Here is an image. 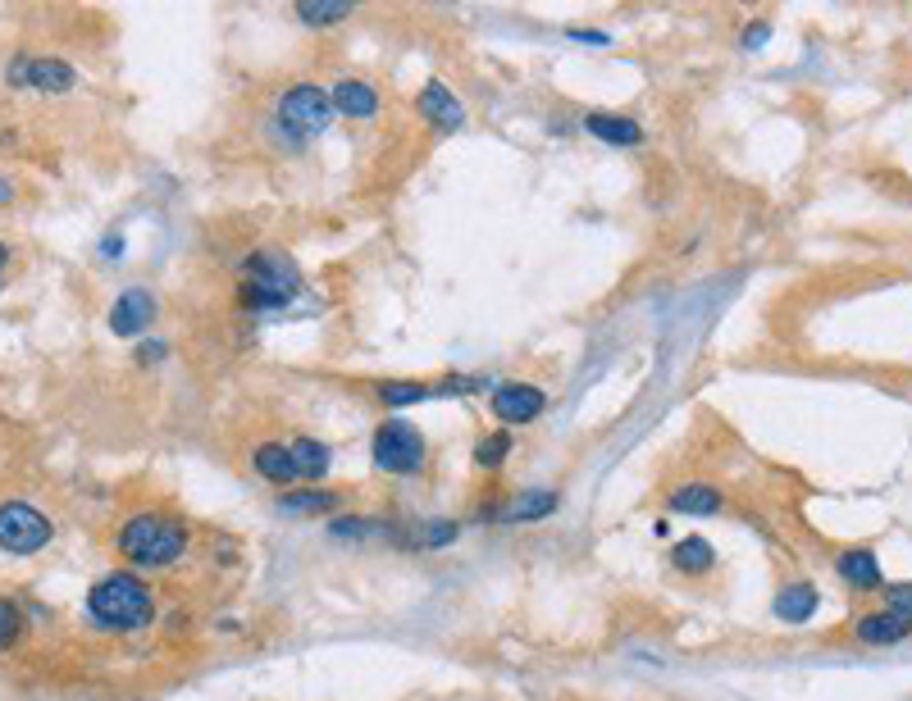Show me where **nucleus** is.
Wrapping results in <instances>:
<instances>
[{
  "mask_svg": "<svg viewBox=\"0 0 912 701\" xmlns=\"http://www.w3.org/2000/svg\"><path fill=\"white\" fill-rule=\"evenodd\" d=\"M666 506L676 515H722L726 496H722V487H712V483H685V487L670 492Z\"/></svg>",
  "mask_w": 912,
  "mask_h": 701,
  "instance_id": "20",
  "label": "nucleus"
},
{
  "mask_svg": "<svg viewBox=\"0 0 912 701\" xmlns=\"http://www.w3.org/2000/svg\"><path fill=\"white\" fill-rule=\"evenodd\" d=\"M160 356H165V342H147V346L137 350V361H141V365H156Z\"/></svg>",
  "mask_w": 912,
  "mask_h": 701,
  "instance_id": "32",
  "label": "nucleus"
},
{
  "mask_svg": "<svg viewBox=\"0 0 912 701\" xmlns=\"http://www.w3.org/2000/svg\"><path fill=\"white\" fill-rule=\"evenodd\" d=\"M293 446V461H297V474H302V483L311 487V483H320L324 474H328V446L320 442V437H297V442H287Z\"/></svg>",
  "mask_w": 912,
  "mask_h": 701,
  "instance_id": "21",
  "label": "nucleus"
},
{
  "mask_svg": "<svg viewBox=\"0 0 912 701\" xmlns=\"http://www.w3.org/2000/svg\"><path fill=\"white\" fill-rule=\"evenodd\" d=\"M156 592L137 570H110L87 588V620L110 638H137L156 624Z\"/></svg>",
  "mask_w": 912,
  "mask_h": 701,
  "instance_id": "1",
  "label": "nucleus"
},
{
  "mask_svg": "<svg viewBox=\"0 0 912 701\" xmlns=\"http://www.w3.org/2000/svg\"><path fill=\"white\" fill-rule=\"evenodd\" d=\"M835 579L853 592H881L885 588V570L876 561V551L872 546H849L835 556Z\"/></svg>",
  "mask_w": 912,
  "mask_h": 701,
  "instance_id": "10",
  "label": "nucleus"
},
{
  "mask_svg": "<svg viewBox=\"0 0 912 701\" xmlns=\"http://www.w3.org/2000/svg\"><path fill=\"white\" fill-rule=\"evenodd\" d=\"M297 19H302L306 28H333V23H347V19H352V6H343V0H302Z\"/></svg>",
  "mask_w": 912,
  "mask_h": 701,
  "instance_id": "23",
  "label": "nucleus"
},
{
  "mask_svg": "<svg viewBox=\"0 0 912 701\" xmlns=\"http://www.w3.org/2000/svg\"><path fill=\"white\" fill-rule=\"evenodd\" d=\"M328 96H333V110L347 115V119H374V115H379V106H383L379 87H374V82H365V78H339Z\"/></svg>",
  "mask_w": 912,
  "mask_h": 701,
  "instance_id": "16",
  "label": "nucleus"
},
{
  "mask_svg": "<svg viewBox=\"0 0 912 701\" xmlns=\"http://www.w3.org/2000/svg\"><path fill=\"white\" fill-rule=\"evenodd\" d=\"M881 596H885V611L912 615V583H885V588H881Z\"/></svg>",
  "mask_w": 912,
  "mask_h": 701,
  "instance_id": "29",
  "label": "nucleus"
},
{
  "mask_svg": "<svg viewBox=\"0 0 912 701\" xmlns=\"http://www.w3.org/2000/svg\"><path fill=\"white\" fill-rule=\"evenodd\" d=\"M566 41H580V46H611V32H598V28H570Z\"/></svg>",
  "mask_w": 912,
  "mask_h": 701,
  "instance_id": "30",
  "label": "nucleus"
},
{
  "mask_svg": "<svg viewBox=\"0 0 912 701\" xmlns=\"http://www.w3.org/2000/svg\"><path fill=\"white\" fill-rule=\"evenodd\" d=\"M6 265H10V246H6V241H0V269H6Z\"/></svg>",
  "mask_w": 912,
  "mask_h": 701,
  "instance_id": "35",
  "label": "nucleus"
},
{
  "mask_svg": "<svg viewBox=\"0 0 912 701\" xmlns=\"http://www.w3.org/2000/svg\"><path fill=\"white\" fill-rule=\"evenodd\" d=\"M670 565H676L685 579H703V574L716 570V546L707 537H698V533L676 537V546H670Z\"/></svg>",
  "mask_w": 912,
  "mask_h": 701,
  "instance_id": "19",
  "label": "nucleus"
},
{
  "mask_svg": "<svg viewBox=\"0 0 912 701\" xmlns=\"http://www.w3.org/2000/svg\"><path fill=\"white\" fill-rule=\"evenodd\" d=\"M333 115H339L333 110V96L324 87H315V82H293L274 100V128H278V137L287 146H306L315 137H324Z\"/></svg>",
  "mask_w": 912,
  "mask_h": 701,
  "instance_id": "3",
  "label": "nucleus"
},
{
  "mask_svg": "<svg viewBox=\"0 0 912 701\" xmlns=\"http://www.w3.org/2000/svg\"><path fill=\"white\" fill-rule=\"evenodd\" d=\"M817 606H822V592H817V583L812 579H790L781 592H776V601H772V615L781 620V624H807L812 615H817Z\"/></svg>",
  "mask_w": 912,
  "mask_h": 701,
  "instance_id": "14",
  "label": "nucleus"
},
{
  "mask_svg": "<svg viewBox=\"0 0 912 701\" xmlns=\"http://www.w3.org/2000/svg\"><path fill=\"white\" fill-rule=\"evenodd\" d=\"M415 106H420V119H429L439 132H457V128H465V110H461L457 91H452L448 82H439V78H429V82L420 87Z\"/></svg>",
  "mask_w": 912,
  "mask_h": 701,
  "instance_id": "8",
  "label": "nucleus"
},
{
  "mask_svg": "<svg viewBox=\"0 0 912 701\" xmlns=\"http://www.w3.org/2000/svg\"><path fill=\"white\" fill-rule=\"evenodd\" d=\"M585 132L598 137V141H607V146H620V150H630V146L644 141V128H639L635 119H626V115H607V110L585 115Z\"/></svg>",
  "mask_w": 912,
  "mask_h": 701,
  "instance_id": "18",
  "label": "nucleus"
},
{
  "mask_svg": "<svg viewBox=\"0 0 912 701\" xmlns=\"http://www.w3.org/2000/svg\"><path fill=\"white\" fill-rule=\"evenodd\" d=\"M151 324H156V296L147 287H128L110 310V333L115 337H141Z\"/></svg>",
  "mask_w": 912,
  "mask_h": 701,
  "instance_id": "9",
  "label": "nucleus"
},
{
  "mask_svg": "<svg viewBox=\"0 0 912 701\" xmlns=\"http://www.w3.org/2000/svg\"><path fill=\"white\" fill-rule=\"evenodd\" d=\"M10 82L14 87H37L46 96H56V91H69L73 87V69L65 60H14L10 65Z\"/></svg>",
  "mask_w": 912,
  "mask_h": 701,
  "instance_id": "12",
  "label": "nucleus"
},
{
  "mask_svg": "<svg viewBox=\"0 0 912 701\" xmlns=\"http://www.w3.org/2000/svg\"><path fill=\"white\" fill-rule=\"evenodd\" d=\"M379 533H393V524H383V520H365V515H343V520H328V537H339V542H361V537H379Z\"/></svg>",
  "mask_w": 912,
  "mask_h": 701,
  "instance_id": "26",
  "label": "nucleus"
},
{
  "mask_svg": "<svg viewBox=\"0 0 912 701\" xmlns=\"http://www.w3.org/2000/svg\"><path fill=\"white\" fill-rule=\"evenodd\" d=\"M374 396H379V406H393V411H402V406H420V401H434V383L389 378V383H379V387H374Z\"/></svg>",
  "mask_w": 912,
  "mask_h": 701,
  "instance_id": "22",
  "label": "nucleus"
},
{
  "mask_svg": "<svg viewBox=\"0 0 912 701\" xmlns=\"http://www.w3.org/2000/svg\"><path fill=\"white\" fill-rule=\"evenodd\" d=\"M115 551L128 570H178L192 551V529L169 511H141L119 524Z\"/></svg>",
  "mask_w": 912,
  "mask_h": 701,
  "instance_id": "2",
  "label": "nucleus"
},
{
  "mask_svg": "<svg viewBox=\"0 0 912 701\" xmlns=\"http://www.w3.org/2000/svg\"><path fill=\"white\" fill-rule=\"evenodd\" d=\"M853 638L867 642V646H894L903 638H912V615H899V611H862L853 620Z\"/></svg>",
  "mask_w": 912,
  "mask_h": 701,
  "instance_id": "13",
  "label": "nucleus"
},
{
  "mask_svg": "<svg viewBox=\"0 0 912 701\" xmlns=\"http://www.w3.org/2000/svg\"><path fill=\"white\" fill-rule=\"evenodd\" d=\"M461 537V524L457 520H424L420 529H415V546H424V551H443V546H452Z\"/></svg>",
  "mask_w": 912,
  "mask_h": 701,
  "instance_id": "28",
  "label": "nucleus"
},
{
  "mask_svg": "<svg viewBox=\"0 0 912 701\" xmlns=\"http://www.w3.org/2000/svg\"><path fill=\"white\" fill-rule=\"evenodd\" d=\"M766 41H772V23H753V28H744V50H762Z\"/></svg>",
  "mask_w": 912,
  "mask_h": 701,
  "instance_id": "31",
  "label": "nucleus"
},
{
  "mask_svg": "<svg viewBox=\"0 0 912 701\" xmlns=\"http://www.w3.org/2000/svg\"><path fill=\"white\" fill-rule=\"evenodd\" d=\"M243 283H256V287H265V292H278V296H287V300H297L302 296V269L293 265V256L287 250H278V246H261V250H252V256L243 260Z\"/></svg>",
  "mask_w": 912,
  "mask_h": 701,
  "instance_id": "6",
  "label": "nucleus"
},
{
  "mask_svg": "<svg viewBox=\"0 0 912 701\" xmlns=\"http://www.w3.org/2000/svg\"><path fill=\"white\" fill-rule=\"evenodd\" d=\"M561 496L552 487H535V492H516L511 501H502V511L493 515L498 524H539L548 515H557Z\"/></svg>",
  "mask_w": 912,
  "mask_h": 701,
  "instance_id": "15",
  "label": "nucleus"
},
{
  "mask_svg": "<svg viewBox=\"0 0 912 701\" xmlns=\"http://www.w3.org/2000/svg\"><path fill=\"white\" fill-rule=\"evenodd\" d=\"M101 256H106V260H119V256H124V237H119V233H110V237L101 241Z\"/></svg>",
  "mask_w": 912,
  "mask_h": 701,
  "instance_id": "33",
  "label": "nucleus"
},
{
  "mask_svg": "<svg viewBox=\"0 0 912 701\" xmlns=\"http://www.w3.org/2000/svg\"><path fill=\"white\" fill-rule=\"evenodd\" d=\"M10 196H14V187H10L6 178H0V206H6V200H10Z\"/></svg>",
  "mask_w": 912,
  "mask_h": 701,
  "instance_id": "34",
  "label": "nucleus"
},
{
  "mask_svg": "<svg viewBox=\"0 0 912 701\" xmlns=\"http://www.w3.org/2000/svg\"><path fill=\"white\" fill-rule=\"evenodd\" d=\"M237 306L252 310V315H274V310H283V306H293V300L278 296V292H265V287H256V283H243V287H237Z\"/></svg>",
  "mask_w": 912,
  "mask_h": 701,
  "instance_id": "27",
  "label": "nucleus"
},
{
  "mask_svg": "<svg viewBox=\"0 0 912 701\" xmlns=\"http://www.w3.org/2000/svg\"><path fill=\"white\" fill-rule=\"evenodd\" d=\"M56 537V524L32 501H0V551L6 556H41Z\"/></svg>",
  "mask_w": 912,
  "mask_h": 701,
  "instance_id": "5",
  "label": "nucleus"
},
{
  "mask_svg": "<svg viewBox=\"0 0 912 701\" xmlns=\"http://www.w3.org/2000/svg\"><path fill=\"white\" fill-rule=\"evenodd\" d=\"M343 492H328V487H293V492H283L278 496V511L283 515H293V520H306V515H328V511H339L343 506Z\"/></svg>",
  "mask_w": 912,
  "mask_h": 701,
  "instance_id": "17",
  "label": "nucleus"
},
{
  "mask_svg": "<svg viewBox=\"0 0 912 701\" xmlns=\"http://www.w3.org/2000/svg\"><path fill=\"white\" fill-rule=\"evenodd\" d=\"M252 470H256V478H265V483H274L283 492H293L302 483L293 446H283V442H256L252 446Z\"/></svg>",
  "mask_w": 912,
  "mask_h": 701,
  "instance_id": "11",
  "label": "nucleus"
},
{
  "mask_svg": "<svg viewBox=\"0 0 912 701\" xmlns=\"http://www.w3.org/2000/svg\"><path fill=\"white\" fill-rule=\"evenodd\" d=\"M370 456H374V470L383 474H393V478H415L424 470V456H429V446H424V433L406 419H383L370 437Z\"/></svg>",
  "mask_w": 912,
  "mask_h": 701,
  "instance_id": "4",
  "label": "nucleus"
},
{
  "mask_svg": "<svg viewBox=\"0 0 912 701\" xmlns=\"http://www.w3.org/2000/svg\"><path fill=\"white\" fill-rule=\"evenodd\" d=\"M511 433H484V437H479L474 442V470H502L507 465V456H511Z\"/></svg>",
  "mask_w": 912,
  "mask_h": 701,
  "instance_id": "25",
  "label": "nucleus"
},
{
  "mask_svg": "<svg viewBox=\"0 0 912 701\" xmlns=\"http://www.w3.org/2000/svg\"><path fill=\"white\" fill-rule=\"evenodd\" d=\"M23 638H28V615H23V606H19V601H10V596H0V656H6V651H14Z\"/></svg>",
  "mask_w": 912,
  "mask_h": 701,
  "instance_id": "24",
  "label": "nucleus"
},
{
  "mask_svg": "<svg viewBox=\"0 0 912 701\" xmlns=\"http://www.w3.org/2000/svg\"><path fill=\"white\" fill-rule=\"evenodd\" d=\"M489 411L498 424L507 428H520V424H535L543 411H548V392L539 383H498L489 392Z\"/></svg>",
  "mask_w": 912,
  "mask_h": 701,
  "instance_id": "7",
  "label": "nucleus"
}]
</instances>
